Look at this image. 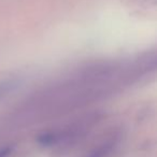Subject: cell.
Returning <instances> with one entry per match:
<instances>
[{
    "label": "cell",
    "mask_w": 157,
    "mask_h": 157,
    "mask_svg": "<svg viewBox=\"0 0 157 157\" xmlns=\"http://www.w3.org/2000/svg\"><path fill=\"white\" fill-rule=\"evenodd\" d=\"M39 141L41 142L42 144H45V145H48V144H51L54 142V136L51 135V133H48V135H43L40 137Z\"/></svg>",
    "instance_id": "cell-1"
},
{
    "label": "cell",
    "mask_w": 157,
    "mask_h": 157,
    "mask_svg": "<svg viewBox=\"0 0 157 157\" xmlns=\"http://www.w3.org/2000/svg\"><path fill=\"white\" fill-rule=\"evenodd\" d=\"M108 148L107 147H103V148H100V150L96 151L94 154L92 155L90 157H105L107 156V153H108Z\"/></svg>",
    "instance_id": "cell-2"
},
{
    "label": "cell",
    "mask_w": 157,
    "mask_h": 157,
    "mask_svg": "<svg viewBox=\"0 0 157 157\" xmlns=\"http://www.w3.org/2000/svg\"><path fill=\"white\" fill-rule=\"evenodd\" d=\"M10 147H5V148H1L0 150V157H7L10 153Z\"/></svg>",
    "instance_id": "cell-3"
}]
</instances>
